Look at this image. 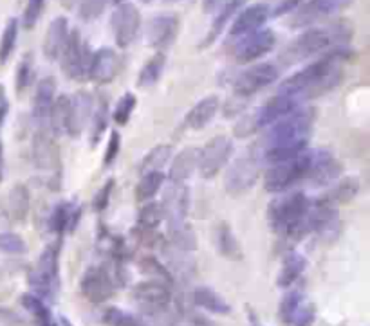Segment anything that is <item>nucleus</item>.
Instances as JSON below:
<instances>
[{
  "label": "nucleus",
  "mask_w": 370,
  "mask_h": 326,
  "mask_svg": "<svg viewBox=\"0 0 370 326\" xmlns=\"http://www.w3.org/2000/svg\"><path fill=\"white\" fill-rule=\"evenodd\" d=\"M235 144L228 136H215L199 148L197 170L203 178H214L224 170L231 161Z\"/></svg>",
  "instance_id": "nucleus-9"
},
{
  "label": "nucleus",
  "mask_w": 370,
  "mask_h": 326,
  "mask_svg": "<svg viewBox=\"0 0 370 326\" xmlns=\"http://www.w3.org/2000/svg\"><path fill=\"white\" fill-rule=\"evenodd\" d=\"M358 190H359L358 178L345 177L344 180H340V183L336 184V186H332L331 190H329L327 193L324 195V197L318 198V200H321V202H325V204L338 208V205L351 202L352 198L358 195Z\"/></svg>",
  "instance_id": "nucleus-33"
},
{
  "label": "nucleus",
  "mask_w": 370,
  "mask_h": 326,
  "mask_svg": "<svg viewBox=\"0 0 370 326\" xmlns=\"http://www.w3.org/2000/svg\"><path fill=\"white\" fill-rule=\"evenodd\" d=\"M20 303H22V307L35 317L39 326H58L56 321L53 319L49 307L46 305V301H44L42 297L36 296V294H24V296L20 297Z\"/></svg>",
  "instance_id": "nucleus-37"
},
{
  "label": "nucleus",
  "mask_w": 370,
  "mask_h": 326,
  "mask_svg": "<svg viewBox=\"0 0 370 326\" xmlns=\"http://www.w3.org/2000/svg\"><path fill=\"white\" fill-rule=\"evenodd\" d=\"M94 111V96L87 91H78L69 96V128L67 133L71 137L81 136L91 121Z\"/></svg>",
  "instance_id": "nucleus-23"
},
{
  "label": "nucleus",
  "mask_w": 370,
  "mask_h": 326,
  "mask_svg": "<svg viewBox=\"0 0 370 326\" xmlns=\"http://www.w3.org/2000/svg\"><path fill=\"white\" fill-rule=\"evenodd\" d=\"M347 46L327 51L324 56H320L313 63L306 65L304 68L294 72L293 76L284 80V83L279 87V94L291 96L301 103L304 99L316 98V96L332 91L334 87H338V83L344 78L341 63L347 60Z\"/></svg>",
  "instance_id": "nucleus-1"
},
{
  "label": "nucleus",
  "mask_w": 370,
  "mask_h": 326,
  "mask_svg": "<svg viewBox=\"0 0 370 326\" xmlns=\"http://www.w3.org/2000/svg\"><path fill=\"white\" fill-rule=\"evenodd\" d=\"M139 2H143V4H150V2H154V0H139Z\"/></svg>",
  "instance_id": "nucleus-58"
},
{
  "label": "nucleus",
  "mask_w": 370,
  "mask_h": 326,
  "mask_svg": "<svg viewBox=\"0 0 370 326\" xmlns=\"http://www.w3.org/2000/svg\"><path fill=\"white\" fill-rule=\"evenodd\" d=\"M92 53L89 44L80 36L76 29L69 33V40L65 44V49L60 56L61 71L65 76H69L74 81H87L89 68H91Z\"/></svg>",
  "instance_id": "nucleus-8"
},
{
  "label": "nucleus",
  "mask_w": 370,
  "mask_h": 326,
  "mask_svg": "<svg viewBox=\"0 0 370 326\" xmlns=\"http://www.w3.org/2000/svg\"><path fill=\"white\" fill-rule=\"evenodd\" d=\"M81 209L76 208L73 202L61 200L54 204L49 215V231L56 236H64L65 233H73L80 222Z\"/></svg>",
  "instance_id": "nucleus-25"
},
{
  "label": "nucleus",
  "mask_w": 370,
  "mask_h": 326,
  "mask_svg": "<svg viewBox=\"0 0 370 326\" xmlns=\"http://www.w3.org/2000/svg\"><path fill=\"white\" fill-rule=\"evenodd\" d=\"M104 322L107 326H143V321L121 308L111 307L104 312Z\"/></svg>",
  "instance_id": "nucleus-46"
},
{
  "label": "nucleus",
  "mask_w": 370,
  "mask_h": 326,
  "mask_svg": "<svg viewBox=\"0 0 370 326\" xmlns=\"http://www.w3.org/2000/svg\"><path fill=\"white\" fill-rule=\"evenodd\" d=\"M172 146L170 144H157L143 157L141 164H139V170L145 173V171H161L170 159H172Z\"/></svg>",
  "instance_id": "nucleus-41"
},
{
  "label": "nucleus",
  "mask_w": 370,
  "mask_h": 326,
  "mask_svg": "<svg viewBox=\"0 0 370 326\" xmlns=\"http://www.w3.org/2000/svg\"><path fill=\"white\" fill-rule=\"evenodd\" d=\"M341 231L340 211L334 205H329L321 200H313L311 209L309 233H314L324 242H334Z\"/></svg>",
  "instance_id": "nucleus-18"
},
{
  "label": "nucleus",
  "mask_w": 370,
  "mask_h": 326,
  "mask_svg": "<svg viewBox=\"0 0 370 326\" xmlns=\"http://www.w3.org/2000/svg\"><path fill=\"white\" fill-rule=\"evenodd\" d=\"M164 178H166V175L163 171H145L139 178L138 186H136V198L139 202L152 200L163 188Z\"/></svg>",
  "instance_id": "nucleus-38"
},
{
  "label": "nucleus",
  "mask_w": 370,
  "mask_h": 326,
  "mask_svg": "<svg viewBox=\"0 0 370 326\" xmlns=\"http://www.w3.org/2000/svg\"><path fill=\"white\" fill-rule=\"evenodd\" d=\"M168 236H170V245H174L176 249L190 253V250H194L197 247V238H195L194 229H191V225L188 222L168 228Z\"/></svg>",
  "instance_id": "nucleus-43"
},
{
  "label": "nucleus",
  "mask_w": 370,
  "mask_h": 326,
  "mask_svg": "<svg viewBox=\"0 0 370 326\" xmlns=\"http://www.w3.org/2000/svg\"><path fill=\"white\" fill-rule=\"evenodd\" d=\"M313 200L304 191H284L267 208V220L282 238L301 240L309 235Z\"/></svg>",
  "instance_id": "nucleus-3"
},
{
  "label": "nucleus",
  "mask_w": 370,
  "mask_h": 326,
  "mask_svg": "<svg viewBox=\"0 0 370 326\" xmlns=\"http://www.w3.org/2000/svg\"><path fill=\"white\" fill-rule=\"evenodd\" d=\"M246 4H248V0H224V2H222V4L217 8L219 9L217 16L214 19V24H211L210 31H208L206 40H204V46H210V44H214L215 40H217L219 36L224 33L226 26H228V24L235 19V15H237V13L241 11Z\"/></svg>",
  "instance_id": "nucleus-31"
},
{
  "label": "nucleus",
  "mask_w": 370,
  "mask_h": 326,
  "mask_svg": "<svg viewBox=\"0 0 370 326\" xmlns=\"http://www.w3.org/2000/svg\"><path fill=\"white\" fill-rule=\"evenodd\" d=\"M134 300L141 307V310L149 315H159L164 312L172 301L170 285L157 280L143 281L134 287Z\"/></svg>",
  "instance_id": "nucleus-14"
},
{
  "label": "nucleus",
  "mask_w": 370,
  "mask_h": 326,
  "mask_svg": "<svg viewBox=\"0 0 370 326\" xmlns=\"http://www.w3.org/2000/svg\"><path fill=\"white\" fill-rule=\"evenodd\" d=\"M194 303L197 307L204 308V310L211 312V314L226 315L231 312V307L215 292L214 288L210 287H197L194 290Z\"/></svg>",
  "instance_id": "nucleus-36"
},
{
  "label": "nucleus",
  "mask_w": 370,
  "mask_h": 326,
  "mask_svg": "<svg viewBox=\"0 0 370 326\" xmlns=\"http://www.w3.org/2000/svg\"><path fill=\"white\" fill-rule=\"evenodd\" d=\"M262 157L259 150L244 153L233 163H229L224 175V188L229 195H242L251 190L260 177Z\"/></svg>",
  "instance_id": "nucleus-7"
},
{
  "label": "nucleus",
  "mask_w": 370,
  "mask_h": 326,
  "mask_svg": "<svg viewBox=\"0 0 370 326\" xmlns=\"http://www.w3.org/2000/svg\"><path fill=\"white\" fill-rule=\"evenodd\" d=\"M81 294L87 297L91 303L99 305L105 303L114 294V276L111 270L104 265H92L89 267L81 277Z\"/></svg>",
  "instance_id": "nucleus-15"
},
{
  "label": "nucleus",
  "mask_w": 370,
  "mask_h": 326,
  "mask_svg": "<svg viewBox=\"0 0 370 326\" xmlns=\"http://www.w3.org/2000/svg\"><path fill=\"white\" fill-rule=\"evenodd\" d=\"M354 0H304L300 8L291 13V27H313L314 24L349 8Z\"/></svg>",
  "instance_id": "nucleus-12"
},
{
  "label": "nucleus",
  "mask_w": 370,
  "mask_h": 326,
  "mask_svg": "<svg viewBox=\"0 0 370 326\" xmlns=\"http://www.w3.org/2000/svg\"><path fill=\"white\" fill-rule=\"evenodd\" d=\"M19 39V20L9 19L0 36V63H6L13 54Z\"/></svg>",
  "instance_id": "nucleus-44"
},
{
  "label": "nucleus",
  "mask_w": 370,
  "mask_h": 326,
  "mask_svg": "<svg viewBox=\"0 0 370 326\" xmlns=\"http://www.w3.org/2000/svg\"><path fill=\"white\" fill-rule=\"evenodd\" d=\"M8 112H9L8 98H6L4 88L0 87V126L4 125V119H6V116H8Z\"/></svg>",
  "instance_id": "nucleus-55"
},
{
  "label": "nucleus",
  "mask_w": 370,
  "mask_h": 326,
  "mask_svg": "<svg viewBox=\"0 0 370 326\" xmlns=\"http://www.w3.org/2000/svg\"><path fill=\"white\" fill-rule=\"evenodd\" d=\"M340 161L336 159L329 150H318V152L311 153V164L309 171H307L306 180H309L313 186H331L334 180L341 177Z\"/></svg>",
  "instance_id": "nucleus-21"
},
{
  "label": "nucleus",
  "mask_w": 370,
  "mask_h": 326,
  "mask_svg": "<svg viewBox=\"0 0 370 326\" xmlns=\"http://www.w3.org/2000/svg\"><path fill=\"white\" fill-rule=\"evenodd\" d=\"M141 267L146 274H150V276L154 277V280L163 281V283H166V285H172L174 277H172V274H170V270H168L163 263L157 262L156 258H150V256H146V258H143Z\"/></svg>",
  "instance_id": "nucleus-50"
},
{
  "label": "nucleus",
  "mask_w": 370,
  "mask_h": 326,
  "mask_svg": "<svg viewBox=\"0 0 370 326\" xmlns=\"http://www.w3.org/2000/svg\"><path fill=\"white\" fill-rule=\"evenodd\" d=\"M119 71V56L111 47H99L92 53L91 68H89V80L96 85H109L114 81Z\"/></svg>",
  "instance_id": "nucleus-24"
},
{
  "label": "nucleus",
  "mask_w": 370,
  "mask_h": 326,
  "mask_svg": "<svg viewBox=\"0 0 370 326\" xmlns=\"http://www.w3.org/2000/svg\"><path fill=\"white\" fill-rule=\"evenodd\" d=\"M276 46V34L273 29H259L239 39L233 56L239 63H255L260 58L271 53Z\"/></svg>",
  "instance_id": "nucleus-13"
},
{
  "label": "nucleus",
  "mask_w": 370,
  "mask_h": 326,
  "mask_svg": "<svg viewBox=\"0 0 370 326\" xmlns=\"http://www.w3.org/2000/svg\"><path fill=\"white\" fill-rule=\"evenodd\" d=\"M2 213H4L6 218H9L11 222H22L26 220L27 213H29L31 205V197L29 191L22 184H16L15 188L6 193V197L2 198Z\"/></svg>",
  "instance_id": "nucleus-28"
},
{
  "label": "nucleus",
  "mask_w": 370,
  "mask_h": 326,
  "mask_svg": "<svg viewBox=\"0 0 370 326\" xmlns=\"http://www.w3.org/2000/svg\"><path fill=\"white\" fill-rule=\"evenodd\" d=\"M164 65H166V56H164V53H156L152 58H149L138 74L139 87L146 88L156 85L157 81L161 80V76H163Z\"/></svg>",
  "instance_id": "nucleus-39"
},
{
  "label": "nucleus",
  "mask_w": 370,
  "mask_h": 326,
  "mask_svg": "<svg viewBox=\"0 0 370 326\" xmlns=\"http://www.w3.org/2000/svg\"><path fill=\"white\" fill-rule=\"evenodd\" d=\"M136 105H138V99H136V96H134L132 92L123 94L114 106L112 121H114L116 125H126V123L130 121V118H132L134 111H136Z\"/></svg>",
  "instance_id": "nucleus-45"
},
{
  "label": "nucleus",
  "mask_w": 370,
  "mask_h": 326,
  "mask_svg": "<svg viewBox=\"0 0 370 326\" xmlns=\"http://www.w3.org/2000/svg\"><path fill=\"white\" fill-rule=\"evenodd\" d=\"M4 178V150H2V143H0V180Z\"/></svg>",
  "instance_id": "nucleus-56"
},
{
  "label": "nucleus",
  "mask_w": 370,
  "mask_h": 326,
  "mask_svg": "<svg viewBox=\"0 0 370 326\" xmlns=\"http://www.w3.org/2000/svg\"><path fill=\"white\" fill-rule=\"evenodd\" d=\"M60 242L47 245L29 272V287L44 301H54L60 292Z\"/></svg>",
  "instance_id": "nucleus-4"
},
{
  "label": "nucleus",
  "mask_w": 370,
  "mask_h": 326,
  "mask_svg": "<svg viewBox=\"0 0 370 326\" xmlns=\"http://www.w3.org/2000/svg\"><path fill=\"white\" fill-rule=\"evenodd\" d=\"M219 108H221V101L217 96H206V98L199 99L184 118V126L190 130H203L214 121Z\"/></svg>",
  "instance_id": "nucleus-27"
},
{
  "label": "nucleus",
  "mask_w": 370,
  "mask_h": 326,
  "mask_svg": "<svg viewBox=\"0 0 370 326\" xmlns=\"http://www.w3.org/2000/svg\"><path fill=\"white\" fill-rule=\"evenodd\" d=\"M301 2H304V0H280L279 4L275 6V9L271 11V15L273 16L291 15V13H294L298 8H300Z\"/></svg>",
  "instance_id": "nucleus-54"
},
{
  "label": "nucleus",
  "mask_w": 370,
  "mask_h": 326,
  "mask_svg": "<svg viewBox=\"0 0 370 326\" xmlns=\"http://www.w3.org/2000/svg\"><path fill=\"white\" fill-rule=\"evenodd\" d=\"M311 153H301L293 159L280 161V163L269 164L264 177V188L269 193H284V191L293 190L294 184L300 180H306L307 171H309Z\"/></svg>",
  "instance_id": "nucleus-6"
},
{
  "label": "nucleus",
  "mask_w": 370,
  "mask_h": 326,
  "mask_svg": "<svg viewBox=\"0 0 370 326\" xmlns=\"http://www.w3.org/2000/svg\"><path fill=\"white\" fill-rule=\"evenodd\" d=\"M69 22L64 16H56L49 24V27L46 31V39H44V54H46L47 60H60L61 53L65 49V44L69 40Z\"/></svg>",
  "instance_id": "nucleus-26"
},
{
  "label": "nucleus",
  "mask_w": 370,
  "mask_h": 326,
  "mask_svg": "<svg viewBox=\"0 0 370 326\" xmlns=\"http://www.w3.org/2000/svg\"><path fill=\"white\" fill-rule=\"evenodd\" d=\"M352 36L351 27L345 22H336L324 27H307L296 39L291 40L279 54V61L282 65H296L301 61L311 60L321 53L347 46Z\"/></svg>",
  "instance_id": "nucleus-2"
},
{
  "label": "nucleus",
  "mask_w": 370,
  "mask_h": 326,
  "mask_svg": "<svg viewBox=\"0 0 370 326\" xmlns=\"http://www.w3.org/2000/svg\"><path fill=\"white\" fill-rule=\"evenodd\" d=\"M51 130L40 128L31 141V161L44 183L56 190L61 180V157Z\"/></svg>",
  "instance_id": "nucleus-5"
},
{
  "label": "nucleus",
  "mask_w": 370,
  "mask_h": 326,
  "mask_svg": "<svg viewBox=\"0 0 370 326\" xmlns=\"http://www.w3.org/2000/svg\"><path fill=\"white\" fill-rule=\"evenodd\" d=\"M163 220L164 213L161 202L146 200L138 213V228L141 231H157Z\"/></svg>",
  "instance_id": "nucleus-40"
},
{
  "label": "nucleus",
  "mask_w": 370,
  "mask_h": 326,
  "mask_svg": "<svg viewBox=\"0 0 370 326\" xmlns=\"http://www.w3.org/2000/svg\"><path fill=\"white\" fill-rule=\"evenodd\" d=\"M217 247H219V253L229 260H239L242 256L241 243H239L237 236L233 235L231 228H229L228 224H219Z\"/></svg>",
  "instance_id": "nucleus-42"
},
{
  "label": "nucleus",
  "mask_w": 370,
  "mask_h": 326,
  "mask_svg": "<svg viewBox=\"0 0 370 326\" xmlns=\"http://www.w3.org/2000/svg\"><path fill=\"white\" fill-rule=\"evenodd\" d=\"M60 321H61V326H74V325H73V322H71V321H69V319H67V317H61V319H60Z\"/></svg>",
  "instance_id": "nucleus-57"
},
{
  "label": "nucleus",
  "mask_w": 370,
  "mask_h": 326,
  "mask_svg": "<svg viewBox=\"0 0 370 326\" xmlns=\"http://www.w3.org/2000/svg\"><path fill=\"white\" fill-rule=\"evenodd\" d=\"M298 106H301V103L298 99L286 94H276L266 105L260 106L255 114L249 116V121H251L253 130L267 128V126L275 125L276 121H280L282 118L289 116L291 112L296 111Z\"/></svg>",
  "instance_id": "nucleus-20"
},
{
  "label": "nucleus",
  "mask_w": 370,
  "mask_h": 326,
  "mask_svg": "<svg viewBox=\"0 0 370 326\" xmlns=\"http://www.w3.org/2000/svg\"><path fill=\"white\" fill-rule=\"evenodd\" d=\"M170 164V171H168V178L170 183H186L188 178L195 173L199 164V148L195 146H188L183 152L177 153Z\"/></svg>",
  "instance_id": "nucleus-30"
},
{
  "label": "nucleus",
  "mask_w": 370,
  "mask_h": 326,
  "mask_svg": "<svg viewBox=\"0 0 370 326\" xmlns=\"http://www.w3.org/2000/svg\"><path fill=\"white\" fill-rule=\"evenodd\" d=\"M47 123H49L51 132L56 133V136L67 133V128H69V96L61 94L54 99Z\"/></svg>",
  "instance_id": "nucleus-35"
},
{
  "label": "nucleus",
  "mask_w": 370,
  "mask_h": 326,
  "mask_svg": "<svg viewBox=\"0 0 370 326\" xmlns=\"http://www.w3.org/2000/svg\"><path fill=\"white\" fill-rule=\"evenodd\" d=\"M271 16V8L262 2L251 6H244L241 11L235 15V19L231 20V26H229L228 34L231 39H241L244 34L253 33V31L262 29L264 24L269 20Z\"/></svg>",
  "instance_id": "nucleus-22"
},
{
  "label": "nucleus",
  "mask_w": 370,
  "mask_h": 326,
  "mask_svg": "<svg viewBox=\"0 0 370 326\" xmlns=\"http://www.w3.org/2000/svg\"><path fill=\"white\" fill-rule=\"evenodd\" d=\"M255 326H260V325H255Z\"/></svg>",
  "instance_id": "nucleus-61"
},
{
  "label": "nucleus",
  "mask_w": 370,
  "mask_h": 326,
  "mask_svg": "<svg viewBox=\"0 0 370 326\" xmlns=\"http://www.w3.org/2000/svg\"><path fill=\"white\" fill-rule=\"evenodd\" d=\"M112 2H114V4H119V2H125V0H112Z\"/></svg>",
  "instance_id": "nucleus-59"
},
{
  "label": "nucleus",
  "mask_w": 370,
  "mask_h": 326,
  "mask_svg": "<svg viewBox=\"0 0 370 326\" xmlns=\"http://www.w3.org/2000/svg\"><path fill=\"white\" fill-rule=\"evenodd\" d=\"M307 267V260L300 255V253H289V255L284 258L282 269H280L279 274V287L282 288H289L294 281L300 280V276L306 272Z\"/></svg>",
  "instance_id": "nucleus-34"
},
{
  "label": "nucleus",
  "mask_w": 370,
  "mask_h": 326,
  "mask_svg": "<svg viewBox=\"0 0 370 326\" xmlns=\"http://www.w3.org/2000/svg\"><path fill=\"white\" fill-rule=\"evenodd\" d=\"M179 33V16L174 13H161L152 16L145 27V39L152 49L163 51L172 46Z\"/></svg>",
  "instance_id": "nucleus-19"
},
{
  "label": "nucleus",
  "mask_w": 370,
  "mask_h": 326,
  "mask_svg": "<svg viewBox=\"0 0 370 326\" xmlns=\"http://www.w3.org/2000/svg\"><path fill=\"white\" fill-rule=\"evenodd\" d=\"M44 8H46V0H27L26 9L22 15V26L24 29H33L39 24L40 16H42Z\"/></svg>",
  "instance_id": "nucleus-49"
},
{
  "label": "nucleus",
  "mask_w": 370,
  "mask_h": 326,
  "mask_svg": "<svg viewBox=\"0 0 370 326\" xmlns=\"http://www.w3.org/2000/svg\"><path fill=\"white\" fill-rule=\"evenodd\" d=\"M109 2H112V0H80L78 15H80V19H84L85 22L99 19V16L104 15L105 9H107Z\"/></svg>",
  "instance_id": "nucleus-48"
},
{
  "label": "nucleus",
  "mask_w": 370,
  "mask_h": 326,
  "mask_svg": "<svg viewBox=\"0 0 370 326\" xmlns=\"http://www.w3.org/2000/svg\"><path fill=\"white\" fill-rule=\"evenodd\" d=\"M112 190H114V180H107V183L101 186V190L96 191V197L94 200H92V205H94L96 211H104L105 208L109 205V200H111V195H112Z\"/></svg>",
  "instance_id": "nucleus-53"
},
{
  "label": "nucleus",
  "mask_w": 370,
  "mask_h": 326,
  "mask_svg": "<svg viewBox=\"0 0 370 326\" xmlns=\"http://www.w3.org/2000/svg\"><path fill=\"white\" fill-rule=\"evenodd\" d=\"M112 34H114L116 46L126 49L132 46L138 39L139 29H141V15L139 9L132 2H119L111 16Z\"/></svg>",
  "instance_id": "nucleus-11"
},
{
  "label": "nucleus",
  "mask_w": 370,
  "mask_h": 326,
  "mask_svg": "<svg viewBox=\"0 0 370 326\" xmlns=\"http://www.w3.org/2000/svg\"><path fill=\"white\" fill-rule=\"evenodd\" d=\"M166 2H176V0H166Z\"/></svg>",
  "instance_id": "nucleus-60"
},
{
  "label": "nucleus",
  "mask_w": 370,
  "mask_h": 326,
  "mask_svg": "<svg viewBox=\"0 0 370 326\" xmlns=\"http://www.w3.org/2000/svg\"><path fill=\"white\" fill-rule=\"evenodd\" d=\"M56 99V81L53 78H42L36 85L35 96H33V118L39 123H47L51 106Z\"/></svg>",
  "instance_id": "nucleus-29"
},
{
  "label": "nucleus",
  "mask_w": 370,
  "mask_h": 326,
  "mask_svg": "<svg viewBox=\"0 0 370 326\" xmlns=\"http://www.w3.org/2000/svg\"><path fill=\"white\" fill-rule=\"evenodd\" d=\"M109 121H111V114H109V103L107 99L101 98L98 103H94V111H92L91 121H89V143L91 146L101 141L104 133L107 132Z\"/></svg>",
  "instance_id": "nucleus-32"
},
{
  "label": "nucleus",
  "mask_w": 370,
  "mask_h": 326,
  "mask_svg": "<svg viewBox=\"0 0 370 326\" xmlns=\"http://www.w3.org/2000/svg\"><path fill=\"white\" fill-rule=\"evenodd\" d=\"M0 250L8 255H22L26 253V242L15 233H0Z\"/></svg>",
  "instance_id": "nucleus-51"
},
{
  "label": "nucleus",
  "mask_w": 370,
  "mask_h": 326,
  "mask_svg": "<svg viewBox=\"0 0 370 326\" xmlns=\"http://www.w3.org/2000/svg\"><path fill=\"white\" fill-rule=\"evenodd\" d=\"M280 76V71L275 63L269 61H262V63H253L241 74H237L235 81H233V91L239 98H251L256 92L264 91V88L271 87Z\"/></svg>",
  "instance_id": "nucleus-10"
},
{
  "label": "nucleus",
  "mask_w": 370,
  "mask_h": 326,
  "mask_svg": "<svg viewBox=\"0 0 370 326\" xmlns=\"http://www.w3.org/2000/svg\"><path fill=\"white\" fill-rule=\"evenodd\" d=\"M119 148H121V136H119L118 130H111V136H109V143H107V148H105L104 153V166H111L112 163L116 161L118 157Z\"/></svg>",
  "instance_id": "nucleus-52"
},
{
  "label": "nucleus",
  "mask_w": 370,
  "mask_h": 326,
  "mask_svg": "<svg viewBox=\"0 0 370 326\" xmlns=\"http://www.w3.org/2000/svg\"><path fill=\"white\" fill-rule=\"evenodd\" d=\"M280 317L287 326H313L314 305L301 290H289L280 301Z\"/></svg>",
  "instance_id": "nucleus-16"
},
{
  "label": "nucleus",
  "mask_w": 370,
  "mask_h": 326,
  "mask_svg": "<svg viewBox=\"0 0 370 326\" xmlns=\"http://www.w3.org/2000/svg\"><path fill=\"white\" fill-rule=\"evenodd\" d=\"M33 54H26V56L20 60L19 68H16V76H15V87L19 94H22L27 87L31 85L33 81Z\"/></svg>",
  "instance_id": "nucleus-47"
},
{
  "label": "nucleus",
  "mask_w": 370,
  "mask_h": 326,
  "mask_svg": "<svg viewBox=\"0 0 370 326\" xmlns=\"http://www.w3.org/2000/svg\"><path fill=\"white\" fill-rule=\"evenodd\" d=\"M190 188L186 186V183H170L168 190L164 191L163 205L164 220L168 222V228L172 225L183 224L188 222V215H190Z\"/></svg>",
  "instance_id": "nucleus-17"
}]
</instances>
